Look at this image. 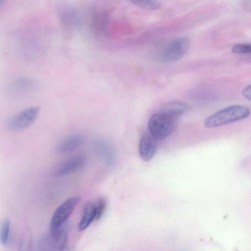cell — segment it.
Returning a JSON list of instances; mask_svg holds the SVG:
<instances>
[{"mask_svg":"<svg viewBox=\"0 0 251 251\" xmlns=\"http://www.w3.org/2000/svg\"><path fill=\"white\" fill-rule=\"evenodd\" d=\"M40 112L37 106L26 108L10 118L7 121L8 128L13 131H22L30 126L36 120Z\"/></svg>","mask_w":251,"mask_h":251,"instance_id":"5","label":"cell"},{"mask_svg":"<svg viewBox=\"0 0 251 251\" xmlns=\"http://www.w3.org/2000/svg\"><path fill=\"white\" fill-rule=\"evenodd\" d=\"M49 235L47 241L52 248L59 251L65 248L68 239V233L62 226L56 230L50 231Z\"/></svg>","mask_w":251,"mask_h":251,"instance_id":"14","label":"cell"},{"mask_svg":"<svg viewBox=\"0 0 251 251\" xmlns=\"http://www.w3.org/2000/svg\"><path fill=\"white\" fill-rule=\"evenodd\" d=\"M131 2L142 9L155 10L161 6V3L157 0H132Z\"/></svg>","mask_w":251,"mask_h":251,"instance_id":"16","label":"cell"},{"mask_svg":"<svg viewBox=\"0 0 251 251\" xmlns=\"http://www.w3.org/2000/svg\"><path fill=\"white\" fill-rule=\"evenodd\" d=\"M108 11L100 7L94 8L91 13L90 24L91 29L95 36L104 34L108 23Z\"/></svg>","mask_w":251,"mask_h":251,"instance_id":"8","label":"cell"},{"mask_svg":"<svg viewBox=\"0 0 251 251\" xmlns=\"http://www.w3.org/2000/svg\"><path fill=\"white\" fill-rule=\"evenodd\" d=\"M11 222L9 219L3 220L0 229V241L1 244L6 246L8 245L10 239Z\"/></svg>","mask_w":251,"mask_h":251,"instance_id":"15","label":"cell"},{"mask_svg":"<svg viewBox=\"0 0 251 251\" xmlns=\"http://www.w3.org/2000/svg\"><path fill=\"white\" fill-rule=\"evenodd\" d=\"M189 39L186 36L177 38L171 41L163 50L160 59L163 62L172 63L181 59L188 50Z\"/></svg>","mask_w":251,"mask_h":251,"instance_id":"3","label":"cell"},{"mask_svg":"<svg viewBox=\"0 0 251 251\" xmlns=\"http://www.w3.org/2000/svg\"><path fill=\"white\" fill-rule=\"evenodd\" d=\"M242 94L246 99L251 100V84L243 90Z\"/></svg>","mask_w":251,"mask_h":251,"instance_id":"19","label":"cell"},{"mask_svg":"<svg viewBox=\"0 0 251 251\" xmlns=\"http://www.w3.org/2000/svg\"><path fill=\"white\" fill-rule=\"evenodd\" d=\"M231 51L235 54H251V44L241 43L235 45Z\"/></svg>","mask_w":251,"mask_h":251,"instance_id":"17","label":"cell"},{"mask_svg":"<svg viewBox=\"0 0 251 251\" xmlns=\"http://www.w3.org/2000/svg\"><path fill=\"white\" fill-rule=\"evenodd\" d=\"M243 4L246 8L251 10V1H246L244 2Z\"/></svg>","mask_w":251,"mask_h":251,"instance_id":"20","label":"cell"},{"mask_svg":"<svg viewBox=\"0 0 251 251\" xmlns=\"http://www.w3.org/2000/svg\"><path fill=\"white\" fill-rule=\"evenodd\" d=\"M87 162V156L79 154L72 156L62 163L55 170L56 176H62L76 172L82 169Z\"/></svg>","mask_w":251,"mask_h":251,"instance_id":"7","label":"cell"},{"mask_svg":"<svg viewBox=\"0 0 251 251\" xmlns=\"http://www.w3.org/2000/svg\"><path fill=\"white\" fill-rule=\"evenodd\" d=\"M250 113V109L246 105H230L209 116L205 119L204 125L209 128L217 127L246 119Z\"/></svg>","mask_w":251,"mask_h":251,"instance_id":"2","label":"cell"},{"mask_svg":"<svg viewBox=\"0 0 251 251\" xmlns=\"http://www.w3.org/2000/svg\"><path fill=\"white\" fill-rule=\"evenodd\" d=\"M81 199L80 196L68 198L60 204L54 212L50 221V231L56 230L65 223Z\"/></svg>","mask_w":251,"mask_h":251,"instance_id":"4","label":"cell"},{"mask_svg":"<svg viewBox=\"0 0 251 251\" xmlns=\"http://www.w3.org/2000/svg\"><path fill=\"white\" fill-rule=\"evenodd\" d=\"M37 87V83L33 79L21 77L15 80L9 87L10 92L16 95H22L33 92Z\"/></svg>","mask_w":251,"mask_h":251,"instance_id":"12","label":"cell"},{"mask_svg":"<svg viewBox=\"0 0 251 251\" xmlns=\"http://www.w3.org/2000/svg\"><path fill=\"white\" fill-rule=\"evenodd\" d=\"M156 140L150 133L142 136L139 144V153L143 161H150L154 157L157 148Z\"/></svg>","mask_w":251,"mask_h":251,"instance_id":"10","label":"cell"},{"mask_svg":"<svg viewBox=\"0 0 251 251\" xmlns=\"http://www.w3.org/2000/svg\"><path fill=\"white\" fill-rule=\"evenodd\" d=\"M97 217V220H99L103 215L106 208V201L103 198H99L95 202Z\"/></svg>","mask_w":251,"mask_h":251,"instance_id":"18","label":"cell"},{"mask_svg":"<svg viewBox=\"0 0 251 251\" xmlns=\"http://www.w3.org/2000/svg\"><path fill=\"white\" fill-rule=\"evenodd\" d=\"M58 16L62 27L65 31L72 32L81 27L82 19L78 11L69 5H63L59 8Z\"/></svg>","mask_w":251,"mask_h":251,"instance_id":"6","label":"cell"},{"mask_svg":"<svg viewBox=\"0 0 251 251\" xmlns=\"http://www.w3.org/2000/svg\"><path fill=\"white\" fill-rule=\"evenodd\" d=\"M187 109V104L180 101L166 104L150 119L149 133L156 139H164L173 132L178 120Z\"/></svg>","mask_w":251,"mask_h":251,"instance_id":"1","label":"cell"},{"mask_svg":"<svg viewBox=\"0 0 251 251\" xmlns=\"http://www.w3.org/2000/svg\"><path fill=\"white\" fill-rule=\"evenodd\" d=\"M96 155L107 165L112 164L115 160V152L112 145L104 139L96 140L93 145Z\"/></svg>","mask_w":251,"mask_h":251,"instance_id":"9","label":"cell"},{"mask_svg":"<svg viewBox=\"0 0 251 251\" xmlns=\"http://www.w3.org/2000/svg\"><path fill=\"white\" fill-rule=\"evenodd\" d=\"M85 136L80 133L71 135L62 140L56 147L60 154L73 152L80 148L85 142Z\"/></svg>","mask_w":251,"mask_h":251,"instance_id":"11","label":"cell"},{"mask_svg":"<svg viewBox=\"0 0 251 251\" xmlns=\"http://www.w3.org/2000/svg\"><path fill=\"white\" fill-rule=\"evenodd\" d=\"M97 211L95 202L86 203L82 209L81 218L77 226L79 231L85 230L91 224L97 220Z\"/></svg>","mask_w":251,"mask_h":251,"instance_id":"13","label":"cell"}]
</instances>
